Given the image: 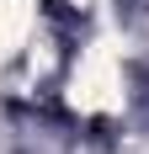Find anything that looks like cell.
Segmentation results:
<instances>
[{
  "label": "cell",
  "mask_w": 149,
  "mask_h": 154,
  "mask_svg": "<svg viewBox=\"0 0 149 154\" xmlns=\"http://www.w3.org/2000/svg\"><path fill=\"white\" fill-rule=\"evenodd\" d=\"M69 101L80 112H117L122 106V64H117V43H112V37H96V43L80 53Z\"/></svg>",
  "instance_id": "obj_1"
},
{
  "label": "cell",
  "mask_w": 149,
  "mask_h": 154,
  "mask_svg": "<svg viewBox=\"0 0 149 154\" xmlns=\"http://www.w3.org/2000/svg\"><path fill=\"white\" fill-rule=\"evenodd\" d=\"M32 27V0H0V59L11 53Z\"/></svg>",
  "instance_id": "obj_2"
}]
</instances>
